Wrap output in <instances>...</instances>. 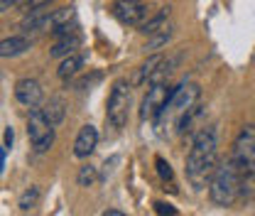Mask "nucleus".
<instances>
[{"label":"nucleus","instance_id":"13","mask_svg":"<svg viewBox=\"0 0 255 216\" xmlns=\"http://www.w3.org/2000/svg\"><path fill=\"white\" fill-rule=\"evenodd\" d=\"M81 66H84V57L74 52V54H69V57L62 59L59 69H57V76H59L62 81H69L71 76H76V74L81 71Z\"/></svg>","mask_w":255,"mask_h":216},{"label":"nucleus","instance_id":"4","mask_svg":"<svg viewBox=\"0 0 255 216\" xmlns=\"http://www.w3.org/2000/svg\"><path fill=\"white\" fill-rule=\"evenodd\" d=\"M27 138L34 153H47L54 145V125L47 121L42 108H30L27 113Z\"/></svg>","mask_w":255,"mask_h":216},{"label":"nucleus","instance_id":"1","mask_svg":"<svg viewBox=\"0 0 255 216\" xmlns=\"http://www.w3.org/2000/svg\"><path fill=\"white\" fill-rule=\"evenodd\" d=\"M216 167H219V135H216V128L201 125L191 138V148L189 155H187V180H189V185L196 192H201L204 187H209Z\"/></svg>","mask_w":255,"mask_h":216},{"label":"nucleus","instance_id":"3","mask_svg":"<svg viewBox=\"0 0 255 216\" xmlns=\"http://www.w3.org/2000/svg\"><path fill=\"white\" fill-rule=\"evenodd\" d=\"M231 160L236 162L238 172L243 175V180L255 177V123L243 125L233 140V150Z\"/></svg>","mask_w":255,"mask_h":216},{"label":"nucleus","instance_id":"6","mask_svg":"<svg viewBox=\"0 0 255 216\" xmlns=\"http://www.w3.org/2000/svg\"><path fill=\"white\" fill-rule=\"evenodd\" d=\"M111 12L126 27H140L147 20V5L142 0H116Z\"/></svg>","mask_w":255,"mask_h":216},{"label":"nucleus","instance_id":"8","mask_svg":"<svg viewBox=\"0 0 255 216\" xmlns=\"http://www.w3.org/2000/svg\"><path fill=\"white\" fill-rule=\"evenodd\" d=\"M15 98H17V103H22L27 108H37L42 103V98H44L42 84L37 79H30V76L27 79H20L15 84Z\"/></svg>","mask_w":255,"mask_h":216},{"label":"nucleus","instance_id":"11","mask_svg":"<svg viewBox=\"0 0 255 216\" xmlns=\"http://www.w3.org/2000/svg\"><path fill=\"white\" fill-rule=\"evenodd\" d=\"M164 62V57H159V54H150L145 62L140 64L137 69H135V74H132V81H130V86H142V84H147V81H152V76H155V71L159 69V64Z\"/></svg>","mask_w":255,"mask_h":216},{"label":"nucleus","instance_id":"2","mask_svg":"<svg viewBox=\"0 0 255 216\" xmlns=\"http://www.w3.org/2000/svg\"><path fill=\"white\" fill-rule=\"evenodd\" d=\"M243 175L238 172L236 162L228 157L219 162L211 182H209V197L216 207H233L236 199L241 197V187H243Z\"/></svg>","mask_w":255,"mask_h":216},{"label":"nucleus","instance_id":"10","mask_svg":"<svg viewBox=\"0 0 255 216\" xmlns=\"http://www.w3.org/2000/svg\"><path fill=\"white\" fill-rule=\"evenodd\" d=\"M27 49H32V39H27L25 34H12L0 39V59H12L25 54Z\"/></svg>","mask_w":255,"mask_h":216},{"label":"nucleus","instance_id":"21","mask_svg":"<svg viewBox=\"0 0 255 216\" xmlns=\"http://www.w3.org/2000/svg\"><path fill=\"white\" fill-rule=\"evenodd\" d=\"M155 209H157L159 216H174L177 214V212H174V207H172V204H167V202H157V204H155Z\"/></svg>","mask_w":255,"mask_h":216},{"label":"nucleus","instance_id":"9","mask_svg":"<svg viewBox=\"0 0 255 216\" xmlns=\"http://www.w3.org/2000/svg\"><path fill=\"white\" fill-rule=\"evenodd\" d=\"M96 145H98V130H96V125H84L81 130H79V135H76V140H74V157H79V160H86V157H91V153L96 150Z\"/></svg>","mask_w":255,"mask_h":216},{"label":"nucleus","instance_id":"19","mask_svg":"<svg viewBox=\"0 0 255 216\" xmlns=\"http://www.w3.org/2000/svg\"><path fill=\"white\" fill-rule=\"evenodd\" d=\"M155 165H157V175L162 182H174V170H172V165L164 160V157H155Z\"/></svg>","mask_w":255,"mask_h":216},{"label":"nucleus","instance_id":"23","mask_svg":"<svg viewBox=\"0 0 255 216\" xmlns=\"http://www.w3.org/2000/svg\"><path fill=\"white\" fill-rule=\"evenodd\" d=\"M17 2H20V0H0V12H2V10H10V7L17 5Z\"/></svg>","mask_w":255,"mask_h":216},{"label":"nucleus","instance_id":"5","mask_svg":"<svg viewBox=\"0 0 255 216\" xmlns=\"http://www.w3.org/2000/svg\"><path fill=\"white\" fill-rule=\"evenodd\" d=\"M128 108H130V84L126 79H118L108 96V108H106L108 123L113 128H123L128 121Z\"/></svg>","mask_w":255,"mask_h":216},{"label":"nucleus","instance_id":"24","mask_svg":"<svg viewBox=\"0 0 255 216\" xmlns=\"http://www.w3.org/2000/svg\"><path fill=\"white\" fill-rule=\"evenodd\" d=\"M103 216H128V214H123V212H118V209H108Z\"/></svg>","mask_w":255,"mask_h":216},{"label":"nucleus","instance_id":"16","mask_svg":"<svg viewBox=\"0 0 255 216\" xmlns=\"http://www.w3.org/2000/svg\"><path fill=\"white\" fill-rule=\"evenodd\" d=\"M172 34H174V27H172V25H167L164 30H159L157 34H152V37H150V42L145 44V52H147V49H150V52H157V49H162V47H164V44L172 39Z\"/></svg>","mask_w":255,"mask_h":216},{"label":"nucleus","instance_id":"22","mask_svg":"<svg viewBox=\"0 0 255 216\" xmlns=\"http://www.w3.org/2000/svg\"><path fill=\"white\" fill-rule=\"evenodd\" d=\"M12 138H15V133H12V128H5V150H10V145H12Z\"/></svg>","mask_w":255,"mask_h":216},{"label":"nucleus","instance_id":"12","mask_svg":"<svg viewBox=\"0 0 255 216\" xmlns=\"http://www.w3.org/2000/svg\"><path fill=\"white\" fill-rule=\"evenodd\" d=\"M169 15H172V7H169V5H167V7H159L152 17H147V20L140 25V32H142V34H147V37L157 34L159 30H164V27H167V20H169Z\"/></svg>","mask_w":255,"mask_h":216},{"label":"nucleus","instance_id":"14","mask_svg":"<svg viewBox=\"0 0 255 216\" xmlns=\"http://www.w3.org/2000/svg\"><path fill=\"white\" fill-rule=\"evenodd\" d=\"M79 44H81V37L79 34H71V37H62V39H57L54 44H52V49H49V54L52 57H69V54H74L76 49H79Z\"/></svg>","mask_w":255,"mask_h":216},{"label":"nucleus","instance_id":"17","mask_svg":"<svg viewBox=\"0 0 255 216\" xmlns=\"http://www.w3.org/2000/svg\"><path fill=\"white\" fill-rule=\"evenodd\" d=\"M39 197H42L39 187H34V185H32L30 189H25V192H22V197H20V204H17V207H20L22 212H30V209H34V207H37Z\"/></svg>","mask_w":255,"mask_h":216},{"label":"nucleus","instance_id":"18","mask_svg":"<svg viewBox=\"0 0 255 216\" xmlns=\"http://www.w3.org/2000/svg\"><path fill=\"white\" fill-rule=\"evenodd\" d=\"M96 180H98V167H94V165H84V167L79 170V177H76L79 187H94Z\"/></svg>","mask_w":255,"mask_h":216},{"label":"nucleus","instance_id":"20","mask_svg":"<svg viewBox=\"0 0 255 216\" xmlns=\"http://www.w3.org/2000/svg\"><path fill=\"white\" fill-rule=\"evenodd\" d=\"M52 0H25L22 2V10L25 12H32V10H39V7H49Z\"/></svg>","mask_w":255,"mask_h":216},{"label":"nucleus","instance_id":"7","mask_svg":"<svg viewBox=\"0 0 255 216\" xmlns=\"http://www.w3.org/2000/svg\"><path fill=\"white\" fill-rule=\"evenodd\" d=\"M169 93H172V86H167L164 81L150 84L147 96L142 98V106H140V118H142V121H147V118H157V113L164 108Z\"/></svg>","mask_w":255,"mask_h":216},{"label":"nucleus","instance_id":"15","mask_svg":"<svg viewBox=\"0 0 255 216\" xmlns=\"http://www.w3.org/2000/svg\"><path fill=\"white\" fill-rule=\"evenodd\" d=\"M42 111H44L47 121L57 128V125L64 121V116H66V103H64L62 98H49V101L44 103V108H42Z\"/></svg>","mask_w":255,"mask_h":216}]
</instances>
